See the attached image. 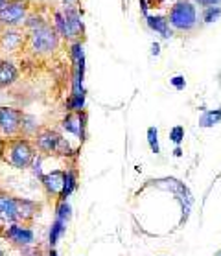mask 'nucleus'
Here are the masks:
<instances>
[{"label":"nucleus","instance_id":"f257e3e1","mask_svg":"<svg viewBox=\"0 0 221 256\" xmlns=\"http://www.w3.org/2000/svg\"><path fill=\"white\" fill-rule=\"evenodd\" d=\"M0 160L15 170H28L35 160V146L22 134L4 138L0 144Z\"/></svg>","mask_w":221,"mask_h":256},{"label":"nucleus","instance_id":"f03ea898","mask_svg":"<svg viewBox=\"0 0 221 256\" xmlns=\"http://www.w3.org/2000/svg\"><path fill=\"white\" fill-rule=\"evenodd\" d=\"M41 212V204L24 198L0 192V220L10 223H30Z\"/></svg>","mask_w":221,"mask_h":256},{"label":"nucleus","instance_id":"7ed1b4c3","mask_svg":"<svg viewBox=\"0 0 221 256\" xmlns=\"http://www.w3.org/2000/svg\"><path fill=\"white\" fill-rule=\"evenodd\" d=\"M59 44V34L58 30L50 26V24H42L39 28L32 30L28 35V46L30 50L37 56H48L52 54Z\"/></svg>","mask_w":221,"mask_h":256},{"label":"nucleus","instance_id":"20e7f679","mask_svg":"<svg viewBox=\"0 0 221 256\" xmlns=\"http://www.w3.org/2000/svg\"><path fill=\"white\" fill-rule=\"evenodd\" d=\"M35 148L42 153H54V155H66L68 157L72 150H70L68 140L63 138L58 131L50 128H42L35 133Z\"/></svg>","mask_w":221,"mask_h":256},{"label":"nucleus","instance_id":"39448f33","mask_svg":"<svg viewBox=\"0 0 221 256\" xmlns=\"http://www.w3.org/2000/svg\"><path fill=\"white\" fill-rule=\"evenodd\" d=\"M168 22L174 26L175 30L180 32H190L196 28L198 24V12L196 6L188 0H179L175 6H172L168 13Z\"/></svg>","mask_w":221,"mask_h":256},{"label":"nucleus","instance_id":"423d86ee","mask_svg":"<svg viewBox=\"0 0 221 256\" xmlns=\"http://www.w3.org/2000/svg\"><path fill=\"white\" fill-rule=\"evenodd\" d=\"M24 112L15 107H0V138L17 136L22 129Z\"/></svg>","mask_w":221,"mask_h":256},{"label":"nucleus","instance_id":"0eeeda50","mask_svg":"<svg viewBox=\"0 0 221 256\" xmlns=\"http://www.w3.org/2000/svg\"><path fill=\"white\" fill-rule=\"evenodd\" d=\"M28 13V2L26 0H12L6 8L0 10V24L8 28H15L22 24Z\"/></svg>","mask_w":221,"mask_h":256},{"label":"nucleus","instance_id":"6e6552de","mask_svg":"<svg viewBox=\"0 0 221 256\" xmlns=\"http://www.w3.org/2000/svg\"><path fill=\"white\" fill-rule=\"evenodd\" d=\"M87 112L85 111H70L66 116L63 118V129L70 134H76L80 142L85 140V126H87Z\"/></svg>","mask_w":221,"mask_h":256},{"label":"nucleus","instance_id":"1a4fd4ad","mask_svg":"<svg viewBox=\"0 0 221 256\" xmlns=\"http://www.w3.org/2000/svg\"><path fill=\"white\" fill-rule=\"evenodd\" d=\"M4 236L13 245H18V247H28V245L34 244V230L20 225V223H12L10 227H6Z\"/></svg>","mask_w":221,"mask_h":256},{"label":"nucleus","instance_id":"9d476101","mask_svg":"<svg viewBox=\"0 0 221 256\" xmlns=\"http://www.w3.org/2000/svg\"><path fill=\"white\" fill-rule=\"evenodd\" d=\"M41 182H42V186H44L46 196H50V198H59V194H61L63 184H64V170H54L50 174L42 175Z\"/></svg>","mask_w":221,"mask_h":256},{"label":"nucleus","instance_id":"9b49d317","mask_svg":"<svg viewBox=\"0 0 221 256\" xmlns=\"http://www.w3.org/2000/svg\"><path fill=\"white\" fill-rule=\"evenodd\" d=\"M24 44V35L18 30H6L4 34H0V50L2 52H15Z\"/></svg>","mask_w":221,"mask_h":256},{"label":"nucleus","instance_id":"f8f14e48","mask_svg":"<svg viewBox=\"0 0 221 256\" xmlns=\"http://www.w3.org/2000/svg\"><path fill=\"white\" fill-rule=\"evenodd\" d=\"M64 20H66V26H68V34L70 39H78L80 35H83V22L82 17H80V12L72 6H64Z\"/></svg>","mask_w":221,"mask_h":256},{"label":"nucleus","instance_id":"ddd939ff","mask_svg":"<svg viewBox=\"0 0 221 256\" xmlns=\"http://www.w3.org/2000/svg\"><path fill=\"white\" fill-rule=\"evenodd\" d=\"M17 78H18L17 66H15L12 61L2 59V61H0V88L13 85V83L17 82Z\"/></svg>","mask_w":221,"mask_h":256},{"label":"nucleus","instance_id":"4468645a","mask_svg":"<svg viewBox=\"0 0 221 256\" xmlns=\"http://www.w3.org/2000/svg\"><path fill=\"white\" fill-rule=\"evenodd\" d=\"M146 20H148V26H150L153 32H157L158 35H162L164 39H170V37H172V30H170L168 17H160V15H148Z\"/></svg>","mask_w":221,"mask_h":256},{"label":"nucleus","instance_id":"2eb2a0df","mask_svg":"<svg viewBox=\"0 0 221 256\" xmlns=\"http://www.w3.org/2000/svg\"><path fill=\"white\" fill-rule=\"evenodd\" d=\"M78 186V175H76V170H64V184H63V190L59 194V201H66L70 194L76 190Z\"/></svg>","mask_w":221,"mask_h":256},{"label":"nucleus","instance_id":"dca6fc26","mask_svg":"<svg viewBox=\"0 0 221 256\" xmlns=\"http://www.w3.org/2000/svg\"><path fill=\"white\" fill-rule=\"evenodd\" d=\"M66 232V222H63V220H59V218H56L52 223V227H50V234H48V244H50V247H56L58 245V242L61 238H63V234Z\"/></svg>","mask_w":221,"mask_h":256},{"label":"nucleus","instance_id":"f3484780","mask_svg":"<svg viewBox=\"0 0 221 256\" xmlns=\"http://www.w3.org/2000/svg\"><path fill=\"white\" fill-rule=\"evenodd\" d=\"M221 122V109H214V111H204L203 116L199 118V128H212L216 124Z\"/></svg>","mask_w":221,"mask_h":256},{"label":"nucleus","instance_id":"a211bd4d","mask_svg":"<svg viewBox=\"0 0 221 256\" xmlns=\"http://www.w3.org/2000/svg\"><path fill=\"white\" fill-rule=\"evenodd\" d=\"M54 18H56V26H54V28L58 30L59 37L70 39L68 26H66V20H64V15H63V13H61V12H56V13H54Z\"/></svg>","mask_w":221,"mask_h":256},{"label":"nucleus","instance_id":"6ab92c4d","mask_svg":"<svg viewBox=\"0 0 221 256\" xmlns=\"http://www.w3.org/2000/svg\"><path fill=\"white\" fill-rule=\"evenodd\" d=\"M146 136H148V144H150V148H152V152L155 153V155H158V153H160V146H158V129L155 128V126L148 128Z\"/></svg>","mask_w":221,"mask_h":256},{"label":"nucleus","instance_id":"aec40b11","mask_svg":"<svg viewBox=\"0 0 221 256\" xmlns=\"http://www.w3.org/2000/svg\"><path fill=\"white\" fill-rule=\"evenodd\" d=\"M221 17V6H212V8H204L203 12V20L206 24L216 22L218 18Z\"/></svg>","mask_w":221,"mask_h":256},{"label":"nucleus","instance_id":"412c9836","mask_svg":"<svg viewBox=\"0 0 221 256\" xmlns=\"http://www.w3.org/2000/svg\"><path fill=\"white\" fill-rule=\"evenodd\" d=\"M56 218L63 220V222L68 223V220L72 218V212H70V204L66 201H59L58 208H56Z\"/></svg>","mask_w":221,"mask_h":256},{"label":"nucleus","instance_id":"4be33fe9","mask_svg":"<svg viewBox=\"0 0 221 256\" xmlns=\"http://www.w3.org/2000/svg\"><path fill=\"white\" fill-rule=\"evenodd\" d=\"M70 56H72V61H74V63L82 61V59H85V50H83L82 42L76 41L74 44H72V48H70Z\"/></svg>","mask_w":221,"mask_h":256},{"label":"nucleus","instance_id":"5701e85b","mask_svg":"<svg viewBox=\"0 0 221 256\" xmlns=\"http://www.w3.org/2000/svg\"><path fill=\"white\" fill-rule=\"evenodd\" d=\"M182 138H184V128H182V126L172 128V131H170V140H172L175 146H179L180 142H182Z\"/></svg>","mask_w":221,"mask_h":256},{"label":"nucleus","instance_id":"b1692460","mask_svg":"<svg viewBox=\"0 0 221 256\" xmlns=\"http://www.w3.org/2000/svg\"><path fill=\"white\" fill-rule=\"evenodd\" d=\"M170 83L174 85L177 90H184V87H186V82H184V76H175L170 80Z\"/></svg>","mask_w":221,"mask_h":256},{"label":"nucleus","instance_id":"393cba45","mask_svg":"<svg viewBox=\"0 0 221 256\" xmlns=\"http://www.w3.org/2000/svg\"><path fill=\"white\" fill-rule=\"evenodd\" d=\"M196 2H199L201 6L204 8H212V6H220L221 0H196Z\"/></svg>","mask_w":221,"mask_h":256},{"label":"nucleus","instance_id":"a878e982","mask_svg":"<svg viewBox=\"0 0 221 256\" xmlns=\"http://www.w3.org/2000/svg\"><path fill=\"white\" fill-rule=\"evenodd\" d=\"M152 54L153 56H158V54H160V46H158V42H153L152 44Z\"/></svg>","mask_w":221,"mask_h":256},{"label":"nucleus","instance_id":"bb28decb","mask_svg":"<svg viewBox=\"0 0 221 256\" xmlns=\"http://www.w3.org/2000/svg\"><path fill=\"white\" fill-rule=\"evenodd\" d=\"M174 155H175V157H180V155H182V150H180L179 146H177V148L174 150Z\"/></svg>","mask_w":221,"mask_h":256},{"label":"nucleus","instance_id":"cd10ccee","mask_svg":"<svg viewBox=\"0 0 221 256\" xmlns=\"http://www.w3.org/2000/svg\"><path fill=\"white\" fill-rule=\"evenodd\" d=\"M10 2H12V0H0V10H2V8H6Z\"/></svg>","mask_w":221,"mask_h":256},{"label":"nucleus","instance_id":"c85d7f7f","mask_svg":"<svg viewBox=\"0 0 221 256\" xmlns=\"http://www.w3.org/2000/svg\"><path fill=\"white\" fill-rule=\"evenodd\" d=\"M48 256H58V252H56V249H50V252H48Z\"/></svg>","mask_w":221,"mask_h":256},{"label":"nucleus","instance_id":"c756f323","mask_svg":"<svg viewBox=\"0 0 221 256\" xmlns=\"http://www.w3.org/2000/svg\"><path fill=\"white\" fill-rule=\"evenodd\" d=\"M158 2H164V0H155V6H157V4H158Z\"/></svg>","mask_w":221,"mask_h":256},{"label":"nucleus","instance_id":"7c9ffc66","mask_svg":"<svg viewBox=\"0 0 221 256\" xmlns=\"http://www.w3.org/2000/svg\"><path fill=\"white\" fill-rule=\"evenodd\" d=\"M64 2H66V4H68V2H72V0H64Z\"/></svg>","mask_w":221,"mask_h":256},{"label":"nucleus","instance_id":"2f4dec72","mask_svg":"<svg viewBox=\"0 0 221 256\" xmlns=\"http://www.w3.org/2000/svg\"><path fill=\"white\" fill-rule=\"evenodd\" d=\"M0 256H4V252H2V250H0Z\"/></svg>","mask_w":221,"mask_h":256},{"label":"nucleus","instance_id":"473e14b6","mask_svg":"<svg viewBox=\"0 0 221 256\" xmlns=\"http://www.w3.org/2000/svg\"><path fill=\"white\" fill-rule=\"evenodd\" d=\"M160 256H164V254H160Z\"/></svg>","mask_w":221,"mask_h":256}]
</instances>
